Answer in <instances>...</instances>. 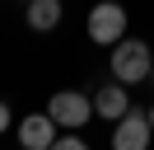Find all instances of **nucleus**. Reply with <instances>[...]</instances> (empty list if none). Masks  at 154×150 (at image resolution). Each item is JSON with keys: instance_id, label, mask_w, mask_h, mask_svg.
Masks as SVG:
<instances>
[{"instance_id": "nucleus-6", "label": "nucleus", "mask_w": 154, "mask_h": 150, "mask_svg": "<svg viewBox=\"0 0 154 150\" xmlns=\"http://www.w3.org/2000/svg\"><path fill=\"white\" fill-rule=\"evenodd\" d=\"M126 108H131V99H126V84H122V80H107V84H98V89H94V117L117 122Z\"/></svg>"}, {"instance_id": "nucleus-10", "label": "nucleus", "mask_w": 154, "mask_h": 150, "mask_svg": "<svg viewBox=\"0 0 154 150\" xmlns=\"http://www.w3.org/2000/svg\"><path fill=\"white\" fill-rule=\"evenodd\" d=\"M149 127H154V108H149Z\"/></svg>"}, {"instance_id": "nucleus-9", "label": "nucleus", "mask_w": 154, "mask_h": 150, "mask_svg": "<svg viewBox=\"0 0 154 150\" xmlns=\"http://www.w3.org/2000/svg\"><path fill=\"white\" fill-rule=\"evenodd\" d=\"M0 131H10V103L0 99Z\"/></svg>"}, {"instance_id": "nucleus-1", "label": "nucleus", "mask_w": 154, "mask_h": 150, "mask_svg": "<svg viewBox=\"0 0 154 150\" xmlns=\"http://www.w3.org/2000/svg\"><path fill=\"white\" fill-rule=\"evenodd\" d=\"M107 70H112V80H122L126 89L131 84H145L154 75V52L145 38H122V42H112V61H107Z\"/></svg>"}, {"instance_id": "nucleus-5", "label": "nucleus", "mask_w": 154, "mask_h": 150, "mask_svg": "<svg viewBox=\"0 0 154 150\" xmlns=\"http://www.w3.org/2000/svg\"><path fill=\"white\" fill-rule=\"evenodd\" d=\"M19 145L23 150H51L56 145V117L51 112H28L19 122Z\"/></svg>"}, {"instance_id": "nucleus-2", "label": "nucleus", "mask_w": 154, "mask_h": 150, "mask_svg": "<svg viewBox=\"0 0 154 150\" xmlns=\"http://www.w3.org/2000/svg\"><path fill=\"white\" fill-rule=\"evenodd\" d=\"M84 33H89V42H98V47L122 42V38H126V5L98 0V5L89 9V19H84Z\"/></svg>"}, {"instance_id": "nucleus-8", "label": "nucleus", "mask_w": 154, "mask_h": 150, "mask_svg": "<svg viewBox=\"0 0 154 150\" xmlns=\"http://www.w3.org/2000/svg\"><path fill=\"white\" fill-rule=\"evenodd\" d=\"M51 150H89V145H84V136L70 131V136H56V145H51Z\"/></svg>"}, {"instance_id": "nucleus-7", "label": "nucleus", "mask_w": 154, "mask_h": 150, "mask_svg": "<svg viewBox=\"0 0 154 150\" xmlns=\"http://www.w3.org/2000/svg\"><path fill=\"white\" fill-rule=\"evenodd\" d=\"M61 14H66L61 0H28V5H23V19H28L33 33H51V28L61 24Z\"/></svg>"}, {"instance_id": "nucleus-3", "label": "nucleus", "mask_w": 154, "mask_h": 150, "mask_svg": "<svg viewBox=\"0 0 154 150\" xmlns=\"http://www.w3.org/2000/svg\"><path fill=\"white\" fill-rule=\"evenodd\" d=\"M154 127H149V108H126L112 122V150H149Z\"/></svg>"}, {"instance_id": "nucleus-11", "label": "nucleus", "mask_w": 154, "mask_h": 150, "mask_svg": "<svg viewBox=\"0 0 154 150\" xmlns=\"http://www.w3.org/2000/svg\"><path fill=\"white\" fill-rule=\"evenodd\" d=\"M19 5H28V0H19Z\"/></svg>"}, {"instance_id": "nucleus-4", "label": "nucleus", "mask_w": 154, "mask_h": 150, "mask_svg": "<svg viewBox=\"0 0 154 150\" xmlns=\"http://www.w3.org/2000/svg\"><path fill=\"white\" fill-rule=\"evenodd\" d=\"M47 112L56 117V127L66 131H79L89 117H94V94H79V89H56L47 103Z\"/></svg>"}]
</instances>
